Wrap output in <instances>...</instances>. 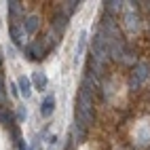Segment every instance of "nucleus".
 <instances>
[{"mask_svg":"<svg viewBox=\"0 0 150 150\" xmlns=\"http://www.w3.org/2000/svg\"><path fill=\"white\" fill-rule=\"evenodd\" d=\"M23 25H11V38L15 45H23Z\"/></svg>","mask_w":150,"mask_h":150,"instance_id":"0eeeda50","label":"nucleus"},{"mask_svg":"<svg viewBox=\"0 0 150 150\" xmlns=\"http://www.w3.org/2000/svg\"><path fill=\"white\" fill-rule=\"evenodd\" d=\"M78 4H81V2H62V6H59V8H62V13H64L66 17H70V15L78 8Z\"/></svg>","mask_w":150,"mask_h":150,"instance_id":"9d476101","label":"nucleus"},{"mask_svg":"<svg viewBox=\"0 0 150 150\" xmlns=\"http://www.w3.org/2000/svg\"><path fill=\"white\" fill-rule=\"evenodd\" d=\"M8 15H11V19H17L23 15V6L19 2H8Z\"/></svg>","mask_w":150,"mask_h":150,"instance_id":"1a4fd4ad","label":"nucleus"},{"mask_svg":"<svg viewBox=\"0 0 150 150\" xmlns=\"http://www.w3.org/2000/svg\"><path fill=\"white\" fill-rule=\"evenodd\" d=\"M15 118H17V123H23L25 118H28V108H25V106H17V114H15Z\"/></svg>","mask_w":150,"mask_h":150,"instance_id":"f8f14e48","label":"nucleus"},{"mask_svg":"<svg viewBox=\"0 0 150 150\" xmlns=\"http://www.w3.org/2000/svg\"><path fill=\"white\" fill-rule=\"evenodd\" d=\"M125 19H127V28L129 30H137V13L133 11V8H127V13H125Z\"/></svg>","mask_w":150,"mask_h":150,"instance_id":"6e6552de","label":"nucleus"},{"mask_svg":"<svg viewBox=\"0 0 150 150\" xmlns=\"http://www.w3.org/2000/svg\"><path fill=\"white\" fill-rule=\"evenodd\" d=\"M17 87H19V95H23V99H28L30 95H32V78L19 76L17 78Z\"/></svg>","mask_w":150,"mask_h":150,"instance_id":"7ed1b4c3","label":"nucleus"},{"mask_svg":"<svg viewBox=\"0 0 150 150\" xmlns=\"http://www.w3.org/2000/svg\"><path fill=\"white\" fill-rule=\"evenodd\" d=\"M23 32L28 34V36H32V34H36V30H38V25H40V17L38 15H28L25 19H23Z\"/></svg>","mask_w":150,"mask_h":150,"instance_id":"f03ea898","label":"nucleus"},{"mask_svg":"<svg viewBox=\"0 0 150 150\" xmlns=\"http://www.w3.org/2000/svg\"><path fill=\"white\" fill-rule=\"evenodd\" d=\"M11 95H13V97H19V87H17V83H11Z\"/></svg>","mask_w":150,"mask_h":150,"instance_id":"2eb2a0df","label":"nucleus"},{"mask_svg":"<svg viewBox=\"0 0 150 150\" xmlns=\"http://www.w3.org/2000/svg\"><path fill=\"white\" fill-rule=\"evenodd\" d=\"M53 110H55V97L53 95H47L42 99V104H40V116L49 118V116L53 114Z\"/></svg>","mask_w":150,"mask_h":150,"instance_id":"20e7f679","label":"nucleus"},{"mask_svg":"<svg viewBox=\"0 0 150 150\" xmlns=\"http://www.w3.org/2000/svg\"><path fill=\"white\" fill-rule=\"evenodd\" d=\"M85 45H87V30H83L78 34V47H76V57H81L83 51H85Z\"/></svg>","mask_w":150,"mask_h":150,"instance_id":"9b49d317","label":"nucleus"},{"mask_svg":"<svg viewBox=\"0 0 150 150\" xmlns=\"http://www.w3.org/2000/svg\"><path fill=\"white\" fill-rule=\"evenodd\" d=\"M121 4H123V2H116V0H112V2H106V11L116 13V11H121Z\"/></svg>","mask_w":150,"mask_h":150,"instance_id":"ddd939ff","label":"nucleus"},{"mask_svg":"<svg viewBox=\"0 0 150 150\" xmlns=\"http://www.w3.org/2000/svg\"><path fill=\"white\" fill-rule=\"evenodd\" d=\"M66 28H68V17H66L64 13H59V15L55 17V21H53V30H55L57 36H59V34L66 32Z\"/></svg>","mask_w":150,"mask_h":150,"instance_id":"423d86ee","label":"nucleus"},{"mask_svg":"<svg viewBox=\"0 0 150 150\" xmlns=\"http://www.w3.org/2000/svg\"><path fill=\"white\" fill-rule=\"evenodd\" d=\"M148 72H150V68H148V64H144V62H137L135 64V68H133V74H131V87L133 89H137L142 83H146L148 81Z\"/></svg>","mask_w":150,"mask_h":150,"instance_id":"f257e3e1","label":"nucleus"},{"mask_svg":"<svg viewBox=\"0 0 150 150\" xmlns=\"http://www.w3.org/2000/svg\"><path fill=\"white\" fill-rule=\"evenodd\" d=\"M4 99H6V95H4V83H2V76H0V104H4Z\"/></svg>","mask_w":150,"mask_h":150,"instance_id":"4468645a","label":"nucleus"},{"mask_svg":"<svg viewBox=\"0 0 150 150\" xmlns=\"http://www.w3.org/2000/svg\"><path fill=\"white\" fill-rule=\"evenodd\" d=\"M32 83H34V87L38 89V91H42V89H47V85H49V78H47V74L45 72H34V76H32Z\"/></svg>","mask_w":150,"mask_h":150,"instance_id":"39448f33","label":"nucleus"}]
</instances>
